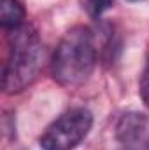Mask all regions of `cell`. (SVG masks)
<instances>
[{
	"instance_id": "6da1fadb",
	"label": "cell",
	"mask_w": 149,
	"mask_h": 150,
	"mask_svg": "<svg viewBox=\"0 0 149 150\" xmlns=\"http://www.w3.org/2000/svg\"><path fill=\"white\" fill-rule=\"evenodd\" d=\"M97 49L93 35L86 26H75L60 40L53 61L51 72L58 84L65 87L82 86L95 68Z\"/></svg>"
},
{
	"instance_id": "7a4b0ae2",
	"label": "cell",
	"mask_w": 149,
	"mask_h": 150,
	"mask_svg": "<svg viewBox=\"0 0 149 150\" xmlns=\"http://www.w3.org/2000/svg\"><path fill=\"white\" fill-rule=\"evenodd\" d=\"M40 40L37 32L27 25L12 30L9 58L4 67L5 93L23 91L39 72L40 65Z\"/></svg>"
},
{
	"instance_id": "3957f363",
	"label": "cell",
	"mask_w": 149,
	"mask_h": 150,
	"mask_svg": "<svg viewBox=\"0 0 149 150\" xmlns=\"http://www.w3.org/2000/svg\"><path fill=\"white\" fill-rule=\"evenodd\" d=\"M93 117L86 108H72L60 115L40 136L44 150H74L90 133Z\"/></svg>"
},
{
	"instance_id": "277c9868",
	"label": "cell",
	"mask_w": 149,
	"mask_h": 150,
	"mask_svg": "<svg viewBox=\"0 0 149 150\" xmlns=\"http://www.w3.org/2000/svg\"><path fill=\"white\" fill-rule=\"evenodd\" d=\"M146 126H148L146 115L139 112L125 113L116 126V136L121 143H126V145L133 143L142 136V133L146 131Z\"/></svg>"
},
{
	"instance_id": "5b68a950",
	"label": "cell",
	"mask_w": 149,
	"mask_h": 150,
	"mask_svg": "<svg viewBox=\"0 0 149 150\" xmlns=\"http://www.w3.org/2000/svg\"><path fill=\"white\" fill-rule=\"evenodd\" d=\"M0 25L5 30H18L25 25V7L19 0H0Z\"/></svg>"
},
{
	"instance_id": "8992f818",
	"label": "cell",
	"mask_w": 149,
	"mask_h": 150,
	"mask_svg": "<svg viewBox=\"0 0 149 150\" xmlns=\"http://www.w3.org/2000/svg\"><path fill=\"white\" fill-rule=\"evenodd\" d=\"M139 93H140V98L144 100V103L149 105V56H148V61H146V67L142 70V75H140Z\"/></svg>"
},
{
	"instance_id": "52a82bcc",
	"label": "cell",
	"mask_w": 149,
	"mask_h": 150,
	"mask_svg": "<svg viewBox=\"0 0 149 150\" xmlns=\"http://www.w3.org/2000/svg\"><path fill=\"white\" fill-rule=\"evenodd\" d=\"M112 7V0H88V11L93 16H100Z\"/></svg>"
},
{
	"instance_id": "ba28073f",
	"label": "cell",
	"mask_w": 149,
	"mask_h": 150,
	"mask_svg": "<svg viewBox=\"0 0 149 150\" xmlns=\"http://www.w3.org/2000/svg\"><path fill=\"white\" fill-rule=\"evenodd\" d=\"M146 150H149V138H148V145H146Z\"/></svg>"
},
{
	"instance_id": "9c48e42d",
	"label": "cell",
	"mask_w": 149,
	"mask_h": 150,
	"mask_svg": "<svg viewBox=\"0 0 149 150\" xmlns=\"http://www.w3.org/2000/svg\"><path fill=\"white\" fill-rule=\"evenodd\" d=\"M128 2H139V0H128Z\"/></svg>"
}]
</instances>
